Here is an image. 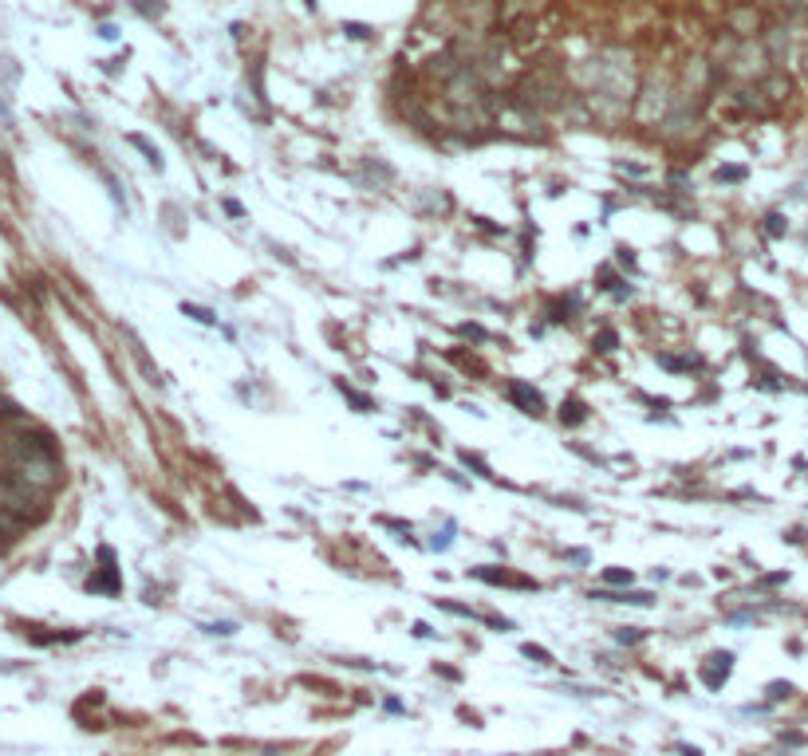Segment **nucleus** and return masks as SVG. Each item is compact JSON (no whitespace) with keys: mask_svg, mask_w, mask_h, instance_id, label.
<instances>
[{"mask_svg":"<svg viewBox=\"0 0 808 756\" xmlns=\"http://www.w3.org/2000/svg\"><path fill=\"white\" fill-rule=\"evenodd\" d=\"M4 453L12 461V473H16L24 485L48 492L56 481H60V457H56V445H51L48 433H32V429H20V433H8L4 441Z\"/></svg>","mask_w":808,"mask_h":756,"instance_id":"nucleus-1","label":"nucleus"},{"mask_svg":"<svg viewBox=\"0 0 808 756\" xmlns=\"http://www.w3.org/2000/svg\"><path fill=\"white\" fill-rule=\"evenodd\" d=\"M99 559H103V567H99V575H91L87 579V587L91 591H107V595H114L123 583H119V571H114V551L111 548H99Z\"/></svg>","mask_w":808,"mask_h":756,"instance_id":"nucleus-2","label":"nucleus"},{"mask_svg":"<svg viewBox=\"0 0 808 756\" xmlns=\"http://www.w3.org/2000/svg\"><path fill=\"white\" fill-rule=\"evenodd\" d=\"M509 402L521 410V414H532V418L544 414V398H540V390H532L528 382H509Z\"/></svg>","mask_w":808,"mask_h":756,"instance_id":"nucleus-3","label":"nucleus"},{"mask_svg":"<svg viewBox=\"0 0 808 756\" xmlns=\"http://www.w3.org/2000/svg\"><path fill=\"white\" fill-rule=\"evenodd\" d=\"M477 579L485 583H501V587H521V591H537V583L524 579V575H509V571H493V567H477L474 571Z\"/></svg>","mask_w":808,"mask_h":756,"instance_id":"nucleus-4","label":"nucleus"},{"mask_svg":"<svg viewBox=\"0 0 808 756\" xmlns=\"http://www.w3.org/2000/svg\"><path fill=\"white\" fill-rule=\"evenodd\" d=\"M729 662H733V654H710V666L702 670V677H706V685H722L729 677Z\"/></svg>","mask_w":808,"mask_h":756,"instance_id":"nucleus-5","label":"nucleus"},{"mask_svg":"<svg viewBox=\"0 0 808 756\" xmlns=\"http://www.w3.org/2000/svg\"><path fill=\"white\" fill-rule=\"evenodd\" d=\"M591 598H603V603H635V607H647L650 603L647 591H623V595H615V591H591Z\"/></svg>","mask_w":808,"mask_h":756,"instance_id":"nucleus-6","label":"nucleus"},{"mask_svg":"<svg viewBox=\"0 0 808 756\" xmlns=\"http://www.w3.org/2000/svg\"><path fill=\"white\" fill-rule=\"evenodd\" d=\"M130 146H138V150L146 154V162H150L154 170H162V154H158V150H154V146H150V142L143 138V134H130Z\"/></svg>","mask_w":808,"mask_h":756,"instance_id":"nucleus-7","label":"nucleus"},{"mask_svg":"<svg viewBox=\"0 0 808 756\" xmlns=\"http://www.w3.org/2000/svg\"><path fill=\"white\" fill-rule=\"evenodd\" d=\"M560 418H564V422H568V425H576V422H584V402H580V398H572V402H568V406H564V410H560Z\"/></svg>","mask_w":808,"mask_h":756,"instance_id":"nucleus-8","label":"nucleus"},{"mask_svg":"<svg viewBox=\"0 0 808 756\" xmlns=\"http://www.w3.org/2000/svg\"><path fill=\"white\" fill-rule=\"evenodd\" d=\"M521 650H524V658L540 662V666H552V654H548V650H544V646H532V642H524Z\"/></svg>","mask_w":808,"mask_h":756,"instance_id":"nucleus-9","label":"nucleus"},{"mask_svg":"<svg viewBox=\"0 0 808 756\" xmlns=\"http://www.w3.org/2000/svg\"><path fill=\"white\" fill-rule=\"evenodd\" d=\"M603 579H607V583H615V587H627V583H631L635 575H631V571H623V567H607V571H603Z\"/></svg>","mask_w":808,"mask_h":756,"instance_id":"nucleus-10","label":"nucleus"},{"mask_svg":"<svg viewBox=\"0 0 808 756\" xmlns=\"http://www.w3.org/2000/svg\"><path fill=\"white\" fill-rule=\"evenodd\" d=\"M182 315H190V319H197V323H213V315H209L206 307H193V303H182Z\"/></svg>","mask_w":808,"mask_h":756,"instance_id":"nucleus-11","label":"nucleus"},{"mask_svg":"<svg viewBox=\"0 0 808 756\" xmlns=\"http://www.w3.org/2000/svg\"><path fill=\"white\" fill-rule=\"evenodd\" d=\"M615 343H619L615 331H600V335H596V346H600V351H615Z\"/></svg>","mask_w":808,"mask_h":756,"instance_id":"nucleus-12","label":"nucleus"},{"mask_svg":"<svg viewBox=\"0 0 808 756\" xmlns=\"http://www.w3.org/2000/svg\"><path fill=\"white\" fill-rule=\"evenodd\" d=\"M718 181H745V170L742 166H726V170H718Z\"/></svg>","mask_w":808,"mask_h":756,"instance_id":"nucleus-13","label":"nucleus"},{"mask_svg":"<svg viewBox=\"0 0 808 756\" xmlns=\"http://www.w3.org/2000/svg\"><path fill=\"white\" fill-rule=\"evenodd\" d=\"M615 638H619V642H639V638H643V630H635V627H623V630L615 634Z\"/></svg>","mask_w":808,"mask_h":756,"instance_id":"nucleus-14","label":"nucleus"},{"mask_svg":"<svg viewBox=\"0 0 808 756\" xmlns=\"http://www.w3.org/2000/svg\"><path fill=\"white\" fill-rule=\"evenodd\" d=\"M343 32H347L351 40H363V36H367V28H363V24H347Z\"/></svg>","mask_w":808,"mask_h":756,"instance_id":"nucleus-15","label":"nucleus"},{"mask_svg":"<svg viewBox=\"0 0 808 756\" xmlns=\"http://www.w3.org/2000/svg\"><path fill=\"white\" fill-rule=\"evenodd\" d=\"M225 213H229V217H245V209H241L237 201H225Z\"/></svg>","mask_w":808,"mask_h":756,"instance_id":"nucleus-16","label":"nucleus"}]
</instances>
